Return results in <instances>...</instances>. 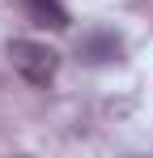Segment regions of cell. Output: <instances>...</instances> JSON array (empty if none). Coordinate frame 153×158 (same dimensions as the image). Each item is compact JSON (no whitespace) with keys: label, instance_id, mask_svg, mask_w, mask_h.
<instances>
[{"label":"cell","instance_id":"1","mask_svg":"<svg viewBox=\"0 0 153 158\" xmlns=\"http://www.w3.org/2000/svg\"><path fill=\"white\" fill-rule=\"evenodd\" d=\"M9 60L30 85H51L55 73H60V52L47 47V43H34V39H13L9 43Z\"/></svg>","mask_w":153,"mask_h":158},{"label":"cell","instance_id":"2","mask_svg":"<svg viewBox=\"0 0 153 158\" xmlns=\"http://www.w3.org/2000/svg\"><path fill=\"white\" fill-rule=\"evenodd\" d=\"M76 56L85 64H115V60H124V39L115 30H89L76 43Z\"/></svg>","mask_w":153,"mask_h":158},{"label":"cell","instance_id":"3","mask_svg":"<svg viewBox=\"0 0 153 158\" xmlns=\"http://www.w3.org/2000/svg\"><path fill=\"white\" fill-rule=\"evenodd\" d=\"M26 13L34 26H51V30H68V9L60 0H26Z\"/></svg>","mask_w":153,"mask_h":158}]
</instances>
